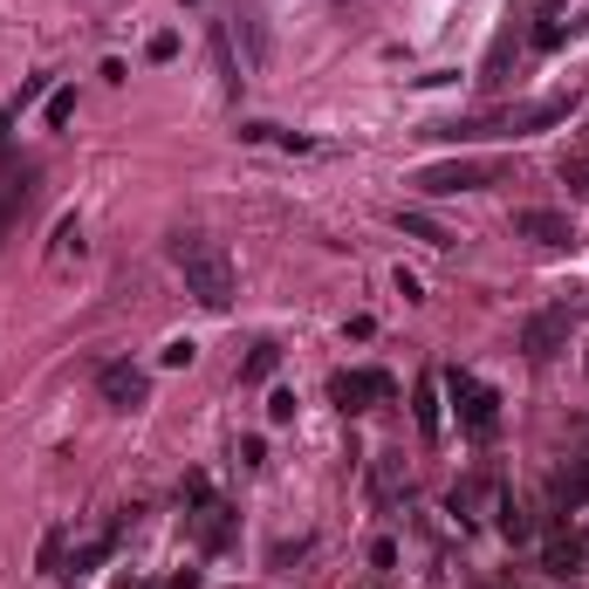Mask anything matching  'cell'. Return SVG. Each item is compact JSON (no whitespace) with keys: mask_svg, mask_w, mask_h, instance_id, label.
Instances as JSON below:
<instances>
[{"mask_svg":"<svg viewBox=\"0 0 589 589\" xmlns=\"http://www.w3.org/2000/svg\"><path fill=\"white\" fill-rule=\"evenodd\" d=\"M172 261L178 274H186V295L199 302V309H234V261H226V247L207 240V234H178L172 240Z\"/></svg>","mask_w":589,"mask_h":589,"instance_id":"1","label":"cell"},{"mask_svg":"<svg viewBox=\"0 0 589 589\" xmlns=\"http://www.w3.org/2000/svg\"><path fill=\"white\" fill-rule=\"evenodd\" d=\"M446 398H452L459 425H467V439L494 446V432H500V391H494V384H480L473 370H446Z\"/></svg>","mask_w":589,"mask_h":589,"instance_id":"2","label":"cell"},{"mask_svg":"<svg viewBox=\"0 0 589 589\" xmlns=\"http://www.w3.org/2000/svg\"><path fill=\"white\" fill-rule=\"evenodd\" d=\"M507 165L500 158H446V165H425L412 186L425 192V199H452V192H480V186H494Z\"/></svg>","mask_w":589,"mask_h":589,"instance_id":"3","label":"cell"},{"mask_svg":"<svg viewBox=\"0 0 589 589\" xmlns=\"http://www.w3.org/2000/svg\"><path fill=\"white\" fill-rule=\"evenodd\" d=\"M569 329H576V309H569V302H549V309H534V316L521 322V356L549 364L555 350H569Z\"/></svg>","mask_w":589,"mask_h":589,"instance_id":"4","label":"cell"},{"mask_svg":"<svg viewBox=\"0 0 589 589\" xmlns=\"http://www.w3.org/2000/svg\"><path fill=\"white\" fill-rule=\"evenodd\" d=\"M329 398H337L343 412H377V404L398 398V384L384 370H337V377H329Z\"/></svg>","mask_w":589,"mask_h":589,"instance_id":"5","label":"cell"},{"mask_svg":"<svg viewBox=\"0 0 589 589\" xmlns=\"http://www.w3.org/2000/svg\"><path fill=\"white\" fill-rule=\"evenodd\" d=\"M28 192H35V165H21L8 144H0V240L14 234V220L21 207H28Z\"/></svg>","mask_w":589,"mask_h":589,"instance_id":"6","label":"cell"},{"mask_svg":"<svg viewBox=\"0 0 589 589\" xmlns=\"http://www.w3.org/2000/svg\"><path fill=\"white\" fill-rule=\"evenodd\" d=\"M96 391H104V404H117V412H138V404L151 398V377L138 364H104L96 370Z\"/></svg>","mask_w":589,"mask_h":589,"instance_id":"7","label":"cell"},{"mask_svg":"<svg viewBox=\"0 0 589 589\" xmlns=\"http://www.w3.org/2000/svg\"><path fill=\"white\" fill-rule=\"evenodd\" d=\"M515 240H534V247H569V240H576V226L562 220V213H549V207H521V213H515Z\"/></svg>","mask_w":589,"mask_h":589,"instance_id":"8","label":"cell"},{"mask_svg":"<svg viewBox=\"0 0 589 589\" xmlns=\"http://www.w3.org/2000/svg\"><path fill=\"white\" fill-rule=\"evenodd\" d=\"M192 542L199 549H226V542H234V507H226V500H192Z\"/></svg>","mask_w":589,"mask_h":589,"instance_id":"9","label":"cell"},{"mask_svg":"<svg viewBox=\"0 0 589 589\" xmlns=\"http://www.w3.org/2000/svg\"><path fill=\"white\" fill-rule=\"evenodd\" d=\"M542 562H549V576H589V528L555 534V542L542 549Z\"/></svg>","mask_w":589,"mask_h":589,"instance_id":"10","label":"cell"},{"mask_svg":"<svg viewBox=\"0 0 589 589\" xmlns=\"http://www.w3.org/2000/svg\"><path fill=\"white\" fill-rule=\"evenodd\" d=\"M549 500L569 507V515H576V507H589V459H569V467L549 480Z\"/></svg>","mask_w":589,"mask_h":589,"instance_id":"11","label":"cell"},{"mask_svg":"<svg viewBox=\"0 0 589 589\" xmlns=\"http://www.w3.org/2000/svg\"><path fill=\"white\" fill-rule=\"evenodd\" d=\"M412 419H419V439L432 446V439H439V384H419V404H412Z\"/></svg>","mask_w":589,"mask_h":589,"instance_id":"12","label":"cell"},{"mask_svg":"<svg viewBox=\"0 0 589 589\" xmlns=\"http://www.w3.org/2000/svg\"><path fill=\"white\" fill-rule=\"evenodd\" d=\"M274 370H281V350H274V343H254L247 364H240V384H268Z\"/></svg>","mask_w":589,"mask_h":589,"instance_id":"13","label":"cell"},{"mask_svg":"<svg viewBox=\"0 0 589 589\" xmlns=\"http://www.w3.org/2000/svg\"><path fill=\"white\" fill-rule=\"evenodd\" d=\"M494 515H500V534H507V542H528V534H534V521L521 515V507H515V500H500V507H494Z\"/></svg>","mask_w":589,"mask_h":589,"instance_id":"14","label":"cell"},{"mask_svg":"<svg viewBox=\"0 0 589 589\" xmlns=\"http://www.w3.org/2000/svg\"><path fill=\"white\" fill-rule=\"evenodd\" d=\"M398 226H404V234H412V240H432V247H446V234H439V226H432L425 213H398Z\"/></svg>","mask_w":589,"mask_h":589,"instance_id":"15","label":"cell"},{"mask_svg":"<svg viewBox=\"0 0 589 589\" xmlns=\"http://www.w3.org/2000/svg\"><path fill=\"white\" fill-rule=\"evenodd\" d=\"M48 123H56V131H69V123H75V90H56V96H48Z\"/></svg>","mask_w":589,"mask_h":589,"instance_id":"16","label":"cell"},{"mask_svg":"<svg viewBox=\"0 0 589 589\" xmlns=\"http://www.w3.org/2000/svg\"><path fill=\"white\" fill-rule=\"evenodd\" d=\"M562 42H569V21H542V28H534V48H542V56H555Z\"/></svg>","mask_w":589,"mask_h":589,"instance_id":"17","label":"cell"},{"mask_svg":"<svg viewBox=\"0 0 589 589\" xmlns=\"http://www.w3.org/2000/svg\"><path fill=\"white\" fill-rule=\"evenodd\" d=\"M268 419L288 425V419H295V391H274V398H268Z\"/></svg>","mask_w":589,"mask_h":589,"instance_id":"18","label":"cell"},{"mask_svg":"<svg viewBox=\"0 0 589 589\" xmlns=\"http://www.w3.org/2000/svg\"><path fill=\"white\" fill-rule=\"evenodd\" d=\"M42 90H48V75H28V83H21V96H14V104H8V110H28V104H35V96H42Z\"/></svg>","mask_w":589,"mask_h":589,"instance_id":"19","label":"cell"},{"mask_svg":"<svg viewBox=\"0 0 589 589\" xmlns=\"http://www.w3.org/2000/svg\"><path fill=\"white\" fill-rule=\"evenodd\" d=\"M158 364H172V370H178V364H192V343H186V337L165 343V350H158Z\"/></svg>","mask_w":589,"mask_h":589,"instance_id":"20","label":"cell"},{"mask_svg":"<svg viewBox=\"0 0 589 589\" xmlns=\"http://www.w3.org/2000/svg\"><path fill=\"white\" fill-rule=\"evenodd\" d=\"M562 178H569L576 192H589V158H569V165H562Z\"/></svg>","mask_w":589,"mask_h":589,"instance_id":"21","label":"cell"},{"mask_svg":"<svg viewBox=\"0 0 589 589\" xmlns=\"http://www.w3.org/2000/svg\"><path fill=\"white\" fill-rule=\"evenodd\" d=\"M151 589H199V576H192V569H172L165 582H151Z\"/></svg>","mask_w":589,"mask_h":589,"instance_id":"22","label":"cell"}]
</instances>
